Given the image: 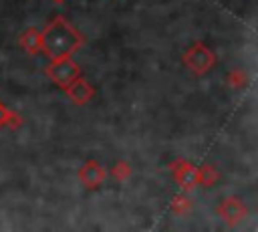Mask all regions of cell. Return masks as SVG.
Returning <instances> with one entry per match:
<instances>
[{
  "mask_svg": "<svg viewBox=\"0 0 258 232\" xmlns=\"http://www.w3.org/2000/svg\"><path fill=\"white\" fill-rule=\"evenodd\" d=\"M40 40H42V50L46 52V56L50 61L71 56L81 46V42H83L81 34L60 16H56L40 32Z\"/></svg>",
  "mask_w": 258,
  "mask_h": 232,
  "instance_id": "cell-1",
  "label": "cell"
},
{
  "mask_svg": "<svg viewBox=\"0 0 258 232\" xmlns=\"http://www.w3.org/2000/svg\"><path fill=\"white\" fill-rule=\"evenodd\" d=\"M46 75H48L56 85L67 87V85H71V83L79 77V67H77L69 56H64V59L52 61V63L46 67Z\"/></svg>",
  "mask_w": 258,
  "mask_h": 232,
  "instance_id": "cell-2",
  "label": "cell"
},
{
  "mask_svg": "<svg viewBox=\"0 0 258 232\" xmlns=\"http://www.w3.org/2000/svg\"><path fill=\"white\" fill-rule=\"evenodd\" d=\"M79 178L87 188H97L103 178H105V169L97 163V161H87L81 169H79Z\"/></svg>",
  "mask_w": 258,
  "mask_h": 232,
  "instance_id": "cell-3",
  "label": "cell"
},
{
  "mask_svg": "<svg viewBox=\"0 0 258 232\" xmlns=\"http://www.w3.org/2000/svg\"><path fill=\"white\" fill-rule=\"evenodd\" d=\"M64 89H67V95H69L75 103H79V105H83V103L93 95L91 85L85 83V81H81V79H75V81H73L71 85H67Z\"/></svg>",
  "mask_w": 258,
  "mask_h": 232,
  "instance_id": "cell-4",
  "label": "cell"
},
{
  "mask_svg": "<svg viewBox=\"0 0 258 232\" xmlns=\"http://www.w3.org/2000/svg\"><path fill=\"white\" fill-rule=\"evenodd\" d=\"M20 46L28 52V54H36L42 50V40H40V32L36 28H26L20 34Z\"/></svg>",
  "mask_w": 258,
  "mask_h": 232,
  "instance_id": "cell-5",
  "label": "cell"
},
{
  "mask_svg": "<svg viewBox=\"0 0 258 232\" xmlns=\"http://www.w3.org/2000/svg\"><path fill=\"white\" fill-rule=\"evenodd\" d=\"M22 125V117L16 113V111H8V117H6V125L4 127H8V129H18Z\"/></svg>",
  "mask_w": 258,
  "mask_h": 232,
  "instance_id": "cell-6",
  "label": "cell"
},
{
  "mask_svg": "<svg viewBox=\"0 0 258 232\" xmlns=\"http://www.w3.org/2000/svg\"><path fill=\"white\" fill-rule=\"evenodd\" d=\"M8 111H10V109H6V105L0 101V129L6 125V117H8Z\"/></svg>",
  "mask_w": 258,
  "mask_h": 232,
  "instance_id": "cell-7",
  "label": "cell"
},
{
  "mask_svg": "<svg viewBox=\"0 0 258 232\" xmlns=\"http://www.w3.org/2000/svg\"><path fill=\"white\" fill-rule=\"evenodd\" d=\"M56 2H62V0H56Z\"/></svg>",
  "mask_w": 258,
  "mask_h": 232,
  "instance_id": "cell-8",
  "label": "cell"
}]
</instances>
